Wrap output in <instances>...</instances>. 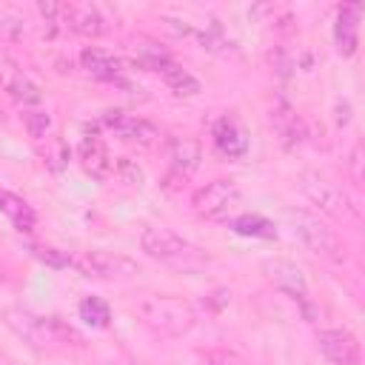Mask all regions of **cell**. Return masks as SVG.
I'll list each match as a JSON object with an SVG mask.
<instances>
[{
    "mask_svg": "<svg viewBox=\"0 0 365 365\" xmlns=\"http://www.w3.org/2000/svg\"><path fill=\"white\" fill-rule=\"evenodd\" d=\"M140 317L151 331H157L163 336H180L197 322L194 305L185 302L182 297H171V294L148 297L140 305Z\"/></svg>",
    "mask_w": 365,
    "mask_h": 365,
    "instance_id": "cell-1",
    "label": "cell"
},
{
    "mask_svg": "<svg viewBox=\"0 0 365 365\" xmlns=\"http://www.w3.org/2000/svg\"><path fill=\"white\" fill-rule=\"evenodd\" d=\"M140 245L151 259H160L180 271H197L205 265V257L200 254V248H194L191 242H185L180 234L168 228H145L140 237Z\"/></svg>",
    "mask_w": 365,
    "mask_h": 365,
    "instance_id": "cell-2",
    "label": "cell"
},
{
    "mask_svg": "<svg viewBox=\"0 0 365 365\" xmlns=\"http://www.w3.org/2000/svg\"><path fill=\"white\" fill-rule=\"evenodd\" d=\"M291 222H294V234L305 242V248L328 262H345V242L334 234V228H328L325 222H319L317 217L311 214H291Z\"/></svg>",
    "mask_w": 365,
    "mask_h": 365,
    "instance_id": "cell-3",
    "label": "cell"
},
{
    "mask_svg": "<svg viewBox=\"0 0 365 365\" xmlns=\"http://www.w3.org/2000/svg\"><path fill=\"white\" fill-rule=\"evenodd\" d=\"M299 188H302V194H305L314 205H319V211H325V214H331V217H336V220L354 217V202L348 200V194H345L342 188H336L334 182H328L325 177H319V174H314V171H305V174L299 177Z\"/></svg>",
    "mask_w": 365,
    "mask_h": 365,
    "instance_id": "cell-4",
    "label": "cell"
},
{
    "mask_svg": "<svg viewBox=\"0 0 365 365\" xmlns=\"http://www.w3.org/2000/svg\"><path fill=\"white\" fill-rule=\"evenodd\" d=\"M71 268H77L86 277H103V279H114V277H134L140 274V265L123 254H111V251H86L80 257L71 254Z\"/></svg>",
    "mask_w": 365,
    "mask_h": 365,
    "instance_id": "cell-5",
    "label": "cell"
},
{
    "mask_svg": "<svg viewBox=\"0 0 365 365\" xmlns=\"http://www.w3.org/2000/svg\"><path fill=\"white\" fill-rule=\"evenodd\" d=\"M237 200H240V185L234 180H214V182L194 191L191 205L200 217L211 220V217H222Z\"/></svg>",
    "mask_w": 365,
    "mask_h": 365,
    "instance_id": "cell-6",
    "label": "cell"
},
{
    "mask_svg": "<svg viewBox=\"0 0 365 365\" xmlns=\"http://www.w3.org/2000/svg\"><path fill=\"white\" fill-rule=\"evenodd\" d=\"M317 348L319 354L334 362V365H359L362 354H359V342L351 331L345 328H328L317 334Z\"/></svg>",
    "mask_w": 365,
    "mask_h": 365,
    "instance_id": "cell-7",
    "label": "cell"
},
{
    "mask_svg": "<svg viewBox=\"0 0 365 365\" xmlns=\"http://www.w3.org/2000/svg\"><path fill=\"white\" fill-rule=\"evenodd\" d=\"M103 125L108 131H114L117 137L123 140H131V143H140V145H154L160 140V131L154 123L143 120V117H131V114H123V111H108L103 114Z\"/></svg>",
    "mask_w": 365,
    "mask_h": 365,
    "instance_id": "cell-8",
    "label": "cell"
},
{
    "mask_svg": "<svg viewBox=\"0 0 365 365\" xmlns=\"http://www.w3.org/2000/svg\"><path fill=\"white\" fill-rule=\"evenodd\" d=\"M3 317H6V325H9L17 336H23L29 345L46 348L48 342H54L51 334H48L46 317H34V314H29V311H23V308H6Z\"/></svg>",
    "mask_w": 365,
    "mask_h": 365,
    "instance_id": "cell-9",
    "label": "cell"
},
{
    "mask_svg": "<svg viewBox=\"0 0 365 365\" xmlns=\"http://www.w3.org/2000/svg\"><path fill=\"white\" fill-rule=\"evenodd\" d=\"M211 137H214V145H217V151L222 157L240 160L248 151V134L234 117H220L214 123V128H211Z\"/></svg>",
    "mask_w": 365,
    "mask_h": 365,
    "instance_id": "cell-10",
    "label": "cell"
},
{
    "mask_svg": "<svg viewBox=\"0 0 365 365\" xmlns=\"http://www.w3.org/2000/svg\"><path fill=\"white\" fill-rule=\"evenodd\" d=\"M359 11L362 6L359 3H351V6H339L336 9V23H334V43L339 48L342 57H351L359 46Z\"/></svg>",
    "mask_w": 365,
    "mask_h": 365,
    "instance_id": "cell-11",
    "label": "cell"
},
{
    "mask_svg": "<svg viewBox=\"0 0 365 365\" xmlns=\"http://www.w3.org/2000/svg\"><path fill=\"white\" fill-rule=\"evenodd\" d=\"M262 271L268 274V279H271L277 288H282L285 294H291L297 302L308 297L305 277H302V271H299L294 262H288V259H265V262H262Z\"/></svg>",
    "mask_w": 365,
    "mask_h": 365,
    "instance_id": "cell-12",
    "label": "cell"
},
{
    "mask_svg": "<svg viewBox=\"0 0 365 365\" xmlns=\"http://www.w3.org/2000/svg\"><path fill=\"white\" fill-rule=\"evenodd\" d=\"M77 160L83 171L94 180H106L111 174V154L100 137H83L77 145Z\"/></svg>",
    "mask_w": 365,
    "mask_h": 365,
    "instance_id": "cell-13",
    "label": "cell"
},
{
    "mask_svg": "<svg viewBox=\"0 0 365 365\" xmlns=\"http://www.w3.org/2000/svg\"><path fill=\"white\" fill-rule=\"evenodd\" d=\"M200 143L191 140V137H171L168 140V163H171V171L177 177H191L200 165Z\"/></svg>",
    "mask_w": 365,
    "mask_h": 365,
    "instance_id": "cell-14",
    "label": "cell"
},
{
    "mask_svg": "<svg viewBox=\"0 0 365 365\" xmlns=\"http://www.w3.org/2000/svg\"><path fill=\"white\" fill-rule=\"evenodd\" d=\"M151 71H157V74L165 80V86H168L177 97H194V94H200V91H202L200 80H197L194 74H188L180 63H174L171 57H168V60L154 63V66H151Z\"/></svg>",
    "mask_w": 365,
    "mask_h": 365,
    "instance_id": "cell-15",
    "label": "cell"
},
{
    "mask_svg": "<svg viewBox=\"0 0 365 365\" xmlns=\"http://www.w3.org/2000/svg\"><path fill=\"white\" fill-rule=\"evenodd\" d=\"M271 125H274V131H277V137L282 140L285 148H294L302 140V120L297 117V111L285 100H277L274 103V108H271Z\"/></svg>",
    "mask_w": 365,
    "mask_h": 365,
    "instance_id": "cell-16",
    "label": "cell"
},
{
    "mask_svg": "<svg viewBox=\"0 0 365 365\" xmlns=\"http://www.w3.org/2000/svg\"><path fill=\"white\" fill-rule=\"evenodd\" d=\"M80 63L97 80H120V71H123L120 68V60L111 57V54H106V51H100V48H83Z\"/></svg>",
    "mask_w": 365,
    "mask_h": 365,
    "instance_id": "cell-17",
    "label": "cell"
},
{
    "mask_svg": "<svg viewBox=\"0 0 365 365\" xmlns=\"http://www.w3.org/2000/svg\"><path fill=\"white\" fill-rule=\"evenodd\" d=\"M68 26H71V31H77L83 37L106 34V17L94 6H74V9H68Z\"/></svg>",
    "mask_w": 365,
    "mask_h": 365,
    "instance_id": "cell-18",
    "label": "cell"
},
{
    "mask_svg": "<svg viewBox=\"0 0 365 365\" xmlns=\"http://www.w3.org/2000/svg\"><path fill=\"white\" fill-rule=\"evenodd\" d=\"M0 211L14 222V228H20V231L34 228V211L23 197H17L11 191H0Z\"/></svg>",
    "mask_w": 365,
    "mask_h": 365,
    "instance_id": "cell-19",
    "label": "cell"
},
{
    "mask_svg": "<svg viewBox=\"0 0 365 365\" xmlns=\"http://www.w3.org/2000/svg\"><path fill=\"white\" fill-rule=\"evenodd\" d=\"M231 228L242 237H262V240H274L277 237V228L268 217L262 214H240L237 220H231Z\"/></svg>",
    "mask_w": 365,
    "mask_h": 365,
    "instance_id": "cell-20",
    "label": "cell"
},
{
    "mask_svg": "<svg viewBox=\"0 0 365 365\" xmlns=\"http://www.w3.org/2000/svg\"><path fill=\"white\" fill-rule=\"evenodd\" d=\"M77 311H80V319L91 328H108V322H111V308L100 297H86Z\"/></svg>",
    "mask_w": 365,
    "mask_h": 365,
    "instance_id": "cell-21",
    "label": "cell"
},
{
    "mask_svg": "<svg viewBox=\"0 0 365 365\" xmlns=\"http://www.w3.org/2000/svg\"><path fill=\"white\" fill-rule=\"evenodd\" d=\"M9 91H11V97L20 103V106H37L40 100H43V91H40V86H34L29 77H23V74H14L11 80H9Z\"/></svg>",
    "mask_w": 365,
    "mask_h": 365,
    "instance_id": "cell-22",
    "label": "cell"
},
{
    "mask_svg": "<svg viewBox=\"0 0 365 365\" xmlns=\"http://www.w3.org/2000/svg\"><path fill=\"white\" fill-rule=\"evenodd\" d=\"M31 254L43 265H48V268H68L71 265V254L57 251V248H48V245H31Z\"/></svg>",
    "mask_w": 365,
    "mask_h": 365,
    "instance_id": "cell-23",
    "label": "cell"
},
{
    "mask_svg": "<svg viewBox=\"0 0 365 365\" xmlns=\"http://www.w3.org/2000/svg\"><path fill=\"white\" fill-rule=\"evenodd\" d=\"M23 125H26L29 137L40 140V137H46V131L51 128V117H48L46 111H23Z\"/></svg>",
    "mask_w": 365,
    "mask_h": 365,
    "instance_id": "cell-24",
    "label": "cell"
},
{
    "mask_svg": "<svg viewBox=\"0 0 365 365\" xmlns=\"http://www.w3.org/2000/svg\"><path fill=\"white\" fill-rule=\"evenodd\" d=\"M117 174H120V180L125 182V185H143V168L134 163V160H128V157H120L117 160Z\"/></svg>",
    "mask_w": 365,
    "mask_h": 365,
    "instance_id": "cell-25",
    "label": "cell"
},
{
    "mask_svg": "<svg viewBox=\"0 0 365 365\" xmlns=\"http://www.w3.org/2000/svg\"><path fill=\"white\" fill-rule=\"evenodd\" d=\"M205 365H242V362H240V356H234V354H228V351H217V354L208 356Z\"/></svg>",
    "mask_w": 365,
    "mask_h": 365,
    "instance_id": "cell-26",
    "label": "cell"
},
{
    "mask_svg": "<svg viewBox=\"0 0 365 365\" xmlns=\"http://www.w3.org/2000/svg\"><path fill=\"white\" fill-rule=\"evenodd\" d=\"M37 9H40V14H43L48 23H54L57 14H60V6H57V3H37Z\"/></svg>",
    "mask_w": 365,
    "mask_h": 365,
    "instance_id": "cell-27",
    "label": "cell"
},
{
    "mask_svg": "<svg viewBox=\"0 0 365 365\" xmlns=\"http://www.w3.org/2000/svg\"><path fill=\"white\" fill-rule=\"evenodd\" d=\"M348 120H351V106L336 103V125H348Z\"/></svg>",
    "mask_w": 365,
    "mask_h": 365,
    "instance_id": "cell-28",
    "label": "cell"
}]
</instances>
